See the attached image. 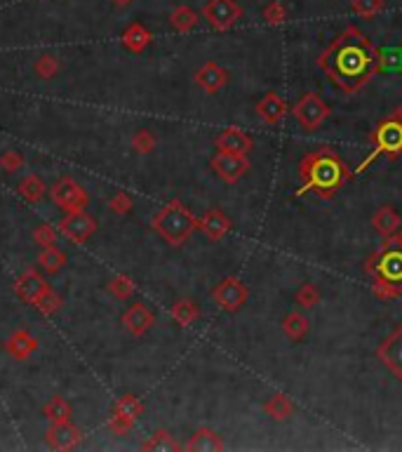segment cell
<instances>
[{"label": "cell", "instance_id": "obj_10", "mask_svg": "<svg viewBox=\"0 0 402 452\" xmlns=\"http://www.w3.org/2000/svg\"><path fill=\"white\" fill-rule=\"evenodd\" d=\"M376 358L393 373L398 380H402V325L395 328L386 340L379 344Z\"/></svg>", "mask_w": 402, "mask_h": 452}, {"label": "cell", "instance_id": "obj_35", "mask_svg": "<svg viewBox=\"0 0 402 452\" xmlns=\"http://www.w3.org/2000/svg\"><path fill=\"white\" fill-rule=\"evenodd\" d=\"M19 191L24 193L28 200H40V196H43V191H45V186H43V181H40L38 177H26V179L21 181Z\"/></svg>", "mask_w": 402, "mask_h": 452}, {"label": "cell", "instance_id": "obj_36", "mask_svg": "<svg viewBox=\"0 0 402 452\" xmlns=\"http://www.w3.org/2000/svg\"><path fill=\"white\" fill-rule=\"evenodd\" d=\"M141 413V403L137 400L134 396H125L123 400L118 403V413L120 417H128V420H134L137 415Z\"/></svg>", "mask_w": 402, "mask_h": 452}, {"label": "cell", "instance_id": "obj_34", "mask_svg": "<svg viewBox=\"0 0 402 452\" xmlns=\"http://www.w3.org/2000/svg\"><path fill=\"white\" fill-rule=\"evenodd\" d=\"M353 10L360 17H374L383 10V0H353Z\"/></svg>", "mask_w": 402, "mask_h": 452}, {"label": "cell", "instance_id": "obj_2", "mask_svg": "<svg viewBox=\"0 0 402 452\" xmlns=\"http://www.w3.org/2000/svg\"><path fill=\"white\" fill-rule=\"evenodd\" d=\"M299 177H301V188L297 191V196L306 191H315L320 198H332L336 188L348 179V170L336 151L320 148V151L306 153L301 158Z\"/></svg>", "mask_w": 402, "mask_h": 452}, {"label": "cell", "instance_id": "obj_33", "mask_svg": "<svg viewBox=\"0 0 402 452\" xmlns=\"http://www.w3.org/2000/svg\"><path fill=\"white\" fill-rule=\"evenodd\" d=\"M261 14H263V21H266V24L280 26V24H285V19H287V8L283 3H268Z\"/></svg>", "mask_w": 402, "mask_h": 452}, {"label": "cell", "instance_id": "obj_11", "mask_svg": "<svg viewBox=\"0 0 402 452\" xmlns=\"http://www.w3.org/2000/svg\"><path fill=\"white\" fill-rule=\"evenodd\" d=\"M287 113H290V108H287L285 99L278 92H268L257 101V116H259L266 125L283 123L287 118Z\"/></svg>", "mask_w": 402, "mask_h": 452}, {"label": "cell", "instance_id": "obj_26", "mask_svg": "<svg viewBox=\"0 0 402 452\" xmlns=\"http://www.w3.org/2000/svg\"><path fill=\"white\" fill-rule=\"evenodd\" d=\"M8 348H10V353H12V356L26 358L28 353H31L33 348H36V340H33V337H28L26 333H17L12 340H10Z\"/></svg>", "mask_w": 402, "mask_h": 452}, {"label": "cell", "instance_id": "obj_8", "mask_svg": "<svg viewBox=\"0 0 402 452\" xmlns=\"http://www.w3.org/2000/svg\"><path fill=\"white\" fill-rule=\"evenodd\" d=\"M243 17V8L235 0H210L205 5V19L210 21L217 31H228Z\"/></svg>", "mask_w": 402, "mask_h": 452}, {"label": "cell", "instance_id": "obj_14", "mask_svg": "<svg viewBox=\"0 0 402 452\" xmlns=\"http://www.w3.org/2000/svg\"><path fill=\"white\" fill-rule=\"evenodd\" d=\"M61 231H64V236H68L71 240H85L88 236H92L94 233V219H92L90 215H85V213H80V210H73L71 215L66 217L64 222H61Z\"/></svg>", "mask_w": 402, "mask_h": 452}, {"label": "cell", "instance_id": "obj_42", "mask_svg": "<svg viewBox=\"0 0 402 452\" xmlns=\"http://www.w3.org/2000/svg\"><path fill=\"white\" fill-rule=\"evenodd\" d=\"M36 240H40L45 248H48V245H54V231L50 226H40L36 231Z\"/></svg>", "mask_w": 402, "mask_h": 452}, {"label": "cell", "instance_id": "obj_37", "mask_svg": "<svg viewBox=\"0 0 402 452\" xmlns=\"http://www.w3.org/2000/svg\"><path fill=\"white\" fill-rule=\"evenodd\" d=\"M111 293L125 299V297H130L134 293V285H132V280L128 276H116L111 280Z\"/></svg>", "mask_w": 402, "mask_h": 452}, {"label": "cell", "instance_id": "obj_43", "mask_svg": "<svg viewBox=\"0 0 402 452\" xmlns=\"http://www.w3.org/2000/svg\"><path fill=\"white\" fill-rule=\"evenodd\" d=\"M3 165H5L8 170H17V168L21 165V158L17 156V153H8V156L3 158Z\"/></svg>", "mask_w": 402, "mask_h": 452}, {"label": "cell", "instance_id": "obj_39", "mask_svg": "<svg viewBox=\"0 0 402 452\" xmlns=\"http://www.w3.org/2000/svg\"><path fill=\"white\" fill-rule=\"evenodd\" d=\"M134 148L137 151H141V153H148V151H153V146H156V137H153L151 132H146V130H141V132H137L134 135Z\"/></svg>", "mask_w": 402, "mask_h": 452}, {"label": "cell", "instance_id": "obj_28", "mask_svg": "<svg viewBox=\"0 0 402 452\" xmlns=\"http://www.w3.org/2000/svg\"><path fill=\"white\" fill-rule=\"evenodd\" d=\"M297 304L301 306V308H313V306H318L320 304V290H318V285H313V283H303L301 288L297 290Z\"/></svg>", "mask_w": 402, "mask_h": 452}, {"label": "cell", "instance_id": "obj_45", "mask_svg": "<svg viewBox=\"0 0 402 452\" xmlns=\"http://www.w3.org/2000/svg\"><path fill=\"white\" fill-rule=\"evenodd\" d=\"M395 238H398V243L402 245V231H400V233H398V236H395Z\"/></svg>", "mask_w": 402, "mask_h": 452}, {"label": "cell", "instance_id": "obj_24", "mask_svg": "<svg viewBox=\"0 0 402 452\" xmlns=\"http://www.w3.org/2000/svg\"><path fill=\"white\" fill-rule=\"evenodd\" d=\"M198 316H200V311H198V306H195V302H191V299H181L172 306V318H174L179 325H183V328L195 323V318Z\"/></svg>", "mask_w": 402, "mask_h": 452}, {"label": "cell", "instance_id": "obj_38", "mask_svg": "<svg viewBox=\"0 0 402 452\" xmlns=\"http://www.w3.org/2000/svg\"><path fill=\"white\" fill-rule=\"evenodd\" d=\"M48 415L52 417L54 422H64L68 420V405L61 398H52L48 403Z\"/></svg>", "mask_w": 402, "mask_h": 452}, {"label": "cell", "instance_id": "obj_44", "mask_svg": "<svg viewBox=\"0 0 402 452\" xmlns=\"http://www.w3.org/2000/svg\"><path fill=\"white\" fill-rule=\"evenodd\" d=\"M393 118L402 120V104H400V106H398V108H395V111H393Z\"/></svg>", "mask_w": 402, "mask_h": 452}, {"label": "cell", "instance_id": "obj_31", "mask_svg": "<svg viewBox=\"0 0 402 452\" xmlns=\"http://www.w3.org/2000/svg\"><path fill=\"white\" fill-rule=\"evenodd\" d=\"M172 24H174L177 31H191V28L198 24V14L191 12L188 8H179L172 14Z\"/></svg>", "mask_w": 402, "mask_h": 452}, {"label": "cell", "instance_id": "obj_32", "mask_svg": "<svg viewBox=\"0 0 402 452\" xmlns=\"http://www.w3.org/2000/svg\"><path fill=\"white\" fill-rule=\"evenodd\" d=\"M379 55H381V71H400L402 68V50L400 48H386Z\"/></svg>", "mask_w": 402, "mask_h": 452}, {"label": "cell", "instance_id": "obj_29", "mask_svg": "<svg viewBox=\"0 0 402 452\" xmlns=\"http://www.w3.org/2000/svg\"><path fill=\"white\" fill-rule=\"evenodd\" d=\"M40 266H45L48 271H57V268L64 266V253L57 245H48L45 253L40 255Z\"/></svg>", "mask_w": 402, "mask_h": 452}, {"label": "cell", "instance_id": "obj_15", "mask_svg": "<svg viewBox=\"0 0 402 452\" xmlns=\"http://www.w3.org/2000/svg\"><path fill=\"white\" fill-rule=\"evenodd\" d=\"M372 226L376 228L379 236L386 240V238H395L402 231V219L390 205H383V208H379L374 217H372Z\"/></svg>", "mask_w": 402, "mask_h": 452}, {"label": "cell", "instance_id": "obj_25", "mask_svg": "<svg viewBox=\"0 0 402 452\" xmlns=\"http://www.w3.org/2000/svg\"><path fill=\"white\" fill-rule=\"evenodd\" d=\"M143 450L174 452V450H179V443H177V440L172 438L168 431H158V433H153L151 440H146V443H143Z\"/></svg>", "mask_w": 402, "mask_h": 452}, {"label": "cell", "instance_id": "obj_7", "mask_svg": "<svg viewBox=\"0 0 402 452\" xmlns=\"http://www.w3.org/2000/svg\"><path fill=\"white\" fill-rule=\"evenodd\" d=\"M212 170L221 177L228 184H235L238 179L250 173V160H247L245 153H228V151H219L212 158Z\"/></svg>", "mask_w": 402, "mask_h": 452}, {"label": "cell", "instance_id": "obj_23", "mask_svg": "<svg viewBox=\"0 0 402 452\" xmlns=\"http://www.w3.org/2000/svg\"><path fill=\"white\" fill-rule=\"evenodd\" d=\"M17 290H19V295L24 297L26 302H33V304H36V302L40 299V295H43L48 288H45L43 278L36 276V273L31 271V273H26L19 283H17Z\"/></svg>", "mask_w": 402, "mask_h": 452}, {"label": "cell", "instance_id": "obj_1", "mask_svg": "<svg viewBox=\"0 0 402 452\" xmlns=\"http://www.w3.org/2000/svg\"><path fill=\"white\" fill-rule=\"evenodd\" d=\"M318 64L343 92L355 95L381 71V55L360 28L348 26L320 55Z\"/></svg>", "mask_w": 402, "mask_h": 452}, {"label": "cell", "instance_id": "obj_40", "mask_svg": "<svg viewBox=\"0 0 402 452\" xmlns=\"http://www.w3.org/2000/svg\"><path fill=\"white\" fill-rule=\"evenodd\" d=\"M38 304V308L40 311H45V313H52L54 308H57V304H59V299H57V297L50 293V290H45L43 295H40V299L36 302Z\"/></svg>", "mask_w": 402, "mask_h": 452}, {"label": "cell", "instance_id": "obj_20", "mask_svg": "<svg viewBox=\"0 0 402 452\" xmlns=\"http://www.w3.org/2000/svg\"><path fill=\"white\" fill-rule=\"evenodd\" d=\"M263 413L275 422H285V420H290L292 413H294V403H292L285 393H273V396L263 403Z\"/></svg>", "mask_w": 402, "mask_h": 452}, {"label": "cell", "instance_id": "obj_21", "mask_svg": "<svg viewBox=\"0 0 402 452\" xmlns=\"http://www.w3.org/2000/svg\"><path fill=\"white\" fill-rule=\"evenodd\" d=\"M308 330H311V323H308V318L299 311L287 313L283 320V333L285 337H290L292 342H301L303 337L308 335Z\"/></svg>", "mask_w": 402, "mask_h": 452}, {"label": "cell", "instance_id": "obj_18", "mask_svg": "<svg viewBox=\"0 0 402 452\" xmlns=\"http://www.w3.org/2000/svg\"><path fill=\"white\" fill-rule=\"evenodd\" d=\"M186 450H191V452H221L223 440L219 438V433L217 431L203 426L191 436V440L186 443Z\"/></svg>", "mask_w": 402, "mask_h": 452}, {"label": "cell", "instance_id": "obj_16", "mask_svg": "<svg viewBox=\"0 0 402 452\" xmlns=\"http://www.w3.org/2000/svg\"><path fill=\"white\" fill-rule=\"evenodd\" d=\"M195 83H198L205 92H219L223 85L228 83V73L223 71L219 64H214V61H208L205 66L198 68V73H195Z\"/></svg>", "mask_w": 402, "mask_h": 452}, {"label": "cell", "instance_id": "obj_4", "mask_svg": "<svg viewBox=\"0 0 402 452\" xmlns=\"http://www.w3.org/2000/svg\"><path fill=\"white\" fill-rule=\"evenodd\" d=\"M365 273L374 278L390 280V283L402 285V245L398 238H386V243L376 250L374 255H370V259L363 264Z\"/></svg>", "mask_w": 402, "mask_h": 452}, {"label": "cell", "instance_id": "obj_41", "mask_svg": "<svg viewBox=\"0 0 402 452\" xmlns=\"http://www.w3.org/2000/svg\"><path fill=\"white\" fill-rule=\"evenodd\" d=\"M111 208L116 210V213H128L132 208V200L130 196H125V193H118V196L111 200Z\"/></svg>", "mask_w": 402, "mask_h": 452}, {"label": "cell", "instance_id": "obj_22", "mask_svg": "<svg viewBox=\"0 0 402 452\" xmlns=\"http://www.w3.org/2000/svg\"><path fill=\"white\" fill-rule=\"evenodd\" d=\"M50 440H52L54 448L59 450H66V448H73V443L78 440V429L71 426L68 422H54L52 431H50Z\"/></svg>", "mask_w": 402, "mask_h": 452}, {"label": "cell", "instance_id": "obj_6", "mask_svg": "<svg viewBox=\"0 0 402 452\" xmlns=\"http://www.w3.org/2000/svg\"><path fill=\"white\" fill-rule=\"evenodd\" d=\"M292 116L299 120L301 128L318 130L320 125L327 120V116H330V106H327L318 95L308 92V95H303L294 106H292Z\"/></svg>", "mask_w": 402, "mask_h": 452}, {"label": "cell", "instance_id": "obj_3", "mask_svg": "<svg viewBox=\"0 0 402 452\" xmlns=\"http://www.w3.org/2000/svg\"><path fill=\"white\" fill-rule=\"evenodd\" d=\"M153 228H156L170 245L179 248V245H183L191 238V233L195 228H198V219L183 208L179 200H172V203H168L156 217H153Z\"/></svg>", "mask_w": 402, "mask_h": 452}, {"label": "cell", "instance_id": "obj_27", "mask_svg": "<svg viewBox=\"0 0 402 452\" xmlns=\"http://www.w3.org/2000/svg\"><path fill=\"white\" fill-rule=\"evenodd\" d=\"M372 293H374L376 299H395V297L402 295V285L400 283H390V280L383 278H374V285H372Z\"/></svg>", "mask_w": 402, "mask_h": 452}, {"label": "cell", "instance_id": "obj_9", "mask_svg": "<svg viewBox=\"0 0 402 452\" xmlns=\"http://www.w3.org/2000/svg\"><path fill=\"white\" fill-rule=\"evenodd\" d=\"M212 297H214L217 304H219L223 311H238V308L247 302V297H250V290H247V285L243 280L228 276L217 285Z\"/></svg>", "mask_w": 402, "mask_h": 452}, {"label": "cell", "instance_id": "obj_30", "mask_svg": "<svg viewBox=\"0 0 402 452\" xmlns=\"http://www.w3.org/2000/svg\"><path fill=\"white\" fill-rule=\"evenodd\" d=\"M148 40H151V36H148L141 26H132L130 31L125 33V45H128L130 50H134V52H139V50L146 48Z\"/></svg>", "mask_w": 402, "mask_h": 452}, {"label": "cell", "instance_id": "obj_19", "mask_svg": "<svg viewBox=\"0 0 402 452\" xmlns=\"http://www.w3.org/2000/svg\"><path fill=\"white\" fill-rule=\"evenodd\" d=\"M123 320H125V328H128L130 333L143 335L153 325V313L148 311V308L143 306V304H134L128 313H125Z\"/></svg>", "mask_w": 402, "mask_h": 452}, {"label": "cell", "instance_id": "obj_12", "mask_svg": "<svg viewBox=\"0 0 402 452\" xmlns=\"http://www.w3.org/2000/svg\"><path fill=\"white\" fill-rule=\"evenodd\" d=\"M52 198H54L57 205H61V208L68 210V213L80 210L85 205V200H88L83 188H80L76 181H71V179H61L59 184L52 188Z\"/></svg>", "mask_w": 402, "mask_h": 452}, {"label": "cell", "instance_id": "obj_13", "mask_svg": "<svg viewBox=\"0 0 402 452\" xmlns=\"http://www.w3.org/2000/svg\"><path fill=\"white\" fill-rule=\"evenodd\" d=\"M252 137L240 128H226L221 130L219 137H217V148L219 151H228V153H250L252 151Z\"/></svg>", "mask_w": 402, "mask_h": 452}, {"label": "cell", "instance_id": "obj_5", "mask_svg": "<svg viewBox=\"0 0 402 452\" xmlns=\"http://www.w3.org/2000/svg\"><path fill=\"white\" fill-rule=\"evenodd\" d=\"M372 153L367 156L363 163L358 165V173H363L365 168H370L379 156H388V158H398L402 153V120L398 118H388L383 120L376 128V132L372 135Z\"/></svg>", "mask_w": 402, "mask_h": 452}, {"label": "cell", "instance_id": "obj_46", "mask_svg": "<svg viewBox=\"0 0 402 452\" xmlns=\"http://www.w3.org/2000/svg\"><path fill=\"white\" fill-rule=\"evenodd\" d=\"M118 3H128V0H118Z\"/></svg>", "mask_w": 402, "mask_h": 452}, {"label": "cell", "instance_id": "obj_17", "mask_svg": "<svg viewBox=\"0 0 402 452\" xmlns=\"http://www.w3.org/2000/svg\"><path fill=\"white\" fill-rule=\"evenodd\" d=\"M198 228L210 240H221L228 231H231V219H228L221 210H210L203 219H198Z\"/></svg>", "mask_w": 402, "mask_h": 452}]
</instances>
